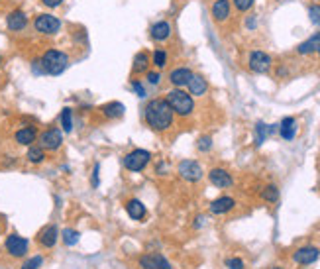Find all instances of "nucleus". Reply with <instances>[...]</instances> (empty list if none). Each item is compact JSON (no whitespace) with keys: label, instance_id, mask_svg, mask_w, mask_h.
<instances>
[{"label":"nucleus","instance_id":"nucleus-1","mask_svg":"<svg viewBox=\"0 0 320 269\" xmlns=\"http://www.w3.org/2000/svg\"><path fill=\"white\" fill-rule=\"evenodd\" d=\"M175 112L165 98H151L144 108V122L153 132H165L173 126Z\"/></svg>","mask_w":320,"mask_h":269},{"label":"nucleus","instance_id":"nucleus-2","mask_svg":"<svg viewBox=\"0 0 320 269\" xmlns=\"http://www.w3.org/2000/svg\"><path fill=\"white\" fill-rule=\"evenodd\" d=\"M40 61L44 65L45 75L51 77H57L61 73H65L67 67H69V63H71L69 55L65 51H61V49H47L44 55L40 57Z\"/></svg>","mask_w":320,"mask_h":269},{"label":"nucleus","instance_id":"nucleus-3","mask_svg":"<svg viewBox=\"0 0 320 269\" xmlns=\"http://www.w3.org/2000/svg\"><path fill=\"white\" fill-rule=\"evenodd\" d=\"M165 100L173 108L175 114H177V116H183V118L190 116L193 110H195V98L189 94V90H185V89H171L167 92Z\"/></svg>","mask_w":320,"mask_h":269},{"label":"nucleus","instance_id":"nucleus-4","mask_svg":"<svg viewBox=\"0 0 320 269\" xmlns=\"http://www.w3.org/2000/svg\"><path fill=\"white\" fill-rule=\"evenodd\" d=\"M149 161H151V153L147 150H132L130 153L124 155L122 165L132 173H140L149 165Z\"/></svg>","mask_w":320,"mask_h":269},{"label":"nucleus","instance_id":"nucleus-5","mask_svg":"<svg viewBox=\"0 0 320 269\" xmlns=\"http://www.w3.org/2000/svg\"><path fill=\"white\" fill-rule=\"evenodd\" d=\"M34 30L42 36H55L61 30V20L53 14H38L34 18Z\"/></svg>","mask_w":320,"mask_h":269},{"label":"nucleus","instance_id":"nucleus-6","mask_svg":"<svg viewBox=\"0 0 320 269\" xmlns=\"http://www.w3.org/2000/svg\"><path fill=\"white\" fill-rule=\"evenodd\" d=\"M271 65H273L271 55L262 51V49H255V51H251V53L247 55V67H249L251 73L263 75V73H267V71L271 69Z\"/></svg>","mask_w":320,"mask_h":269},{"label":"nucleus","instance_id":"nucleus-7","mask_svg":"<svg viewBox=\"0 0 320 269\" xmlns=\"http://www.w3.org/2000/svg\"><path fill=\"white\" fill-rule=\"evenodd\" d=\"M177 173H179V177L185 181H189V183H197V181L203 179V167L199 161H195V159H183L181 163L177 165Z\"/></svg>","mask_w":320,"mask_h":269},{"label":"nucleus","instance_id":"nucleus-8","mask_svg":"<svg viewBox=\"0 0 320 269\" xmlns=\"http://www.w3.org/2000/svg\"><path fill=\"white\" fill-rule=\"evenodd\" d=\"M38 142L45 151H57L63 146V132L59 128H47L38 136Z\"/></svg>","mask_w":320,"mask_h":269},{"label":"nucleus","instance_id":"nucleus-9","mask_svg":"<svg viewBox=\"0 0 320 269\" xmlns=\"http://www.w3.org/2000/svg\"><path fill=\"white\" fill-rule=\"evenodd\" d=\"M28 240L22 238V236H18V234H10L6 242H4V248H6V252L12 255V257H24V255L28 254Z\"/></svg>","mask_w":320,"mask_h":269},{"label":"nucleus","instance_id":"nucleus-10","mask_svg":"<svg viewBox=\"0 0 320 269\" xmlns=\"http://www.w3.org/2000/svg\"><path fill=\"white\" fill-rule=\"evenodd\" d=\"M320 257V250L316 246H303L293 254V261L299 265H310Z\"/></svg>","mask_w":320,"mask_h":269},{"label":"nucleus","instance_id":"nucleus-11","mask_svg":"<svg viewBox=\"0 0 320 269\" xmlns=\"http://www.w3.org/2000/svg\"><path fill=\"white\" fill-rule=\"evenodd\" d=\"M138 263L142 269H173L167 257L161 254H144Z\"/></svg>","mask_w":320,"mask_h":269},{"label":"nucleus","instance_id":"nucleus-12","mask_svg":"<svg viewBox=\"0 0 320 269\" xmlns=\"http://www.w3.org/2000/svg\"><path fill=\"white\" fill-rule=\"evenodd\" d=\"M208 181H210L216 189H230L234 185L232 175H230L226 169H222V167L210 169V171H208Z\"/></svg>","mask_w":320,"mask_h":269},{"label":"nucleus","instance_id":"nucleus-13","mask_svg":"<svg viewBox=\"0 0 320 269\" xmlns=\"http://www.w3.org/2000/svg\"><path fill=\"white\" fill-rule=\"evenodd\" d=\"M26 26H28V14H26L24 10L14 8V10L8 12V16H6V28H8V30L22 31V30H26Z\"/></svg>","mask_w":320,"mask_h":269},{"label":"nucleus","instance_id":"nucleus-14","mask_svg":"<svg viewBox=\"0 0 320 269\" xmlns=\"http://www.w3.org/2000/svg\"><path fill=\"white\" fill-rule=\"evenodd\" d=\"M59 240V228L55 224H47L45 228H42V232L38 234V242L42 248H53Z\"/></svg>","mask_w":320,"mask_h":269},{"label":"nucleus","instance_id":"nucleus-15","mask_svg":"<svg viewBox=\"0 0 320 269\" xmlns=\"http://www.w3.org/2000/svg\"><path fill=\"white\" fill-rule=\"evenodd\" d=\"M171 24L167 22V20H159V22H155V24H151V28H149V36H151V40L153 42H167L169 38H171Z\"/></svg>","mask_w":320,"mask_h":269},{"label":"nucleus","instance_id":"nucleus-16","mask_svg":"<svg viewBox=\"0 0 320 269\" xmlns=\"http://www.w3.org/2000/svg\"><path fill=\"white\" fill-rule=\"evenodd\" d=\"M190 77H193V71L189 67H177V69H173L169 73V83L173 85L175 89H183V87L189 85Z\"/></svg>","mask_w":320,"mask_h":269},{"label":"nucleus","instance_id":"nucleus-17","mask_svg":"<svg viewBox=\"0 0 320 269\" xmlns=\"http://www.w3.org/2000/svg\"><path fill=\"white\" fill-rule=\"evenodd\" d=\"M126 212H128V216H130L132 220H138V222H142L147 216L146 205H144L140 198H130V200L126 203Z\"/></svg>","mask_w":320,"mask_h":269},{"label":"nucleus","instance_id":"nucleus-18","mask_svg":"<svg viewBox=\"0 0 320 269\" xmlns=\"http://www.w3.org/2000/svg\"><path fill=\"white\" fill-rule=\"evenodd\" d=\"M210 14L214 18V22H218V24L226 22L230 18V0H214Z\"/></svg>","mask_w":320,"mask_h":269},{"label":"nucleus","instance_id":"nucleus-19","mask_svg":"<svg viewBox=\"0 0 320 269\" xmlns=\"http://www.w3.org/2000/svg\"><path fill=\"white\" fill-rule=\"evenodd\" d=\"M234 207H236V200H234L232 196H218V198H214V200L210 203L208 210H210L212 214H226V212H230Z\"/></svg>","mask_w":320,"mask_h":269},{"label":"nucleus","instance_id":"nucleus-20","mask_svg":"<svg viewBox=\"0 0 320 269\" xmlns=\"http://www.w3.org/2000/svg\"><path fill=\"white\" fill-rule=\"evenodd\" d=\"M14 140L16 144H20V146H34V142L38 140V130L34 128V126H26V128H20L18 132L14 134Z\"/></svg>","mask_w":320,"mask_h":269},{"label":"nucleus","instance_id":"nucleus-21","mask_svg":"<svg viewBox=\"0 0 320 269\" xmlns=\"http://www.w3.org/2000/svg\"><path fill=\"white\" fill-rule=\"evenodd\" d=\"M187 89H189L190 96H204L206 90H208V83H206V79H204L203 75H195V73H193Z\"/></svg>","mask_w":320,"mask_h":269},{"label":"nucleus","instance_id":"nucleus-22","mask_svg":"<svg viewBox=\"0 0 320 269\" xmlns=\"http://www.w3.org/2000/svg\"><path fill=\"white\" fill-rule=\"evenodd\" d=\"M279 134H281L283 140L291 142L293 138L297 136V120L293 118V116H287V118L281 120V124H279Z\"/></svg>","mask_w":320,"mask_h":269},{"label":"nucleus","instance_id":"nucleus-23","mask_svg":"<svg viewBox=\"0 0 320 269\" xmlns=\"http://www.w3.org/2000/svg\"><path fill=\"white\" fill-rule=\"evenodd\" d=\"M149 67H151V55L147 53V51H140V53H136V57H134V73L136 75H140V73H147L149 71Z\"/></svg>","mask_w":320,"mask_h":269},{"label":"nucleus","instance_id":"nucleus-24","mask_svg":"<svg viewBox=\"0 0 320 269\" xmlns=\"http://www.w3.org/2000/svg\"><path fill=\"white\" fill-rule=\"evenodd\" d=\"M101 112L104 114V118L116 120L124 116V105L118 103V100H112V103H106V105L101 106Z\"/></svg>","mask_w":320,"mask_h":269},{"label":"nucleus","instance_id":"nucleus-25","mask_svg":"<svg viewBox=\"0 0 320 269\" xmlns=\"http://www.w3.org/2000/svg\"><path fill=\"white\" fill-rule=\"evenodd\" d=\"M318 45H320V31L318 33H314V36H310V38L305 40L303 44H299L297 53H299V55H310V53L318 51Z\"/></svg>","mask_w":320,"mask_h":269},{"label":"nucleus","instance_id":"nucleus-26","mask_svg":"<svg viewBox=\"0 0 320 269\" xmlns=\"http://www.w3.org/2000/svg\"><path fill=\"white\" fill-rule=\"evenodd\" d=\"M26 157H28L29 163L34 165H40L45 161V150L38 144V146H29L28 153H26Z\"/></svg>","mask_w":320,"mask_h":269},{"label":"nucleus","instance_id":"nucleus-27","mask_svg":"<svg viewBox=\"0 0 320 269\" xmlns=\"http://www.w3.org/2000/svg\"><path fill=\"white\" fill-rule=\"evenodd\" d=\"M61 240H63V244L67 246V248H73L79 244V240H81V234H79V230H73V228H65L63 232H61Z\"/></svg>","mask_w":320,"mask_h":269},{"label":"nucleus","instance_id":"nucleus-28","mask_svg":"<svg viewBox=\"0 0 320 269\" xmlns=\"http://www.w3.org/2000/svg\"><path fill=\"white\" fill-rule=\"evenodd\" d=\"M59 120H61V128H63L65 134L73 132V110H71V108H63Z\"/></svg>","mask_w":320,"mask_h":269},{"label":"nucleus","instance_id":"nucleus-29","mask_svg":"<svg viewBox=\"0 0 320 269\" xmlns=\"http://www.w3.org/2000/svg\"><path fill=\"white\" fill-rule=\"evenodd\" d=\"M253 132H255V148H262L263 142H265V140H267V136H269V130H267V124L260 120V122L255 124V130H253Z\"/></svg>","mask_w":320,"mask_h":269},{"label":"nucleus","instance_id":"nucleus-30","mask_svg":"<svg viewBox=\"0 0 320 269\" xmlns=\"http://www.w3.org/2000/svg\"><path fill=\"white\" fill-rule=\"evenodd\" d=\"M167 59H169V55H167L165 49H155L153 55H151V63H153L157 69H163V67L167 65Z\"/></svg>","mask_w":320,"mask_h":269},{"label":"nucleus","instance_id":"nucleus-31","mask_svg":"<svg viewBox=\"0 0 320 269\" xmlns=\"http://www.w3.org/2000/svg\"><path fill=\"white\" fill-rule=\"evenodd\" d=\"M262 198L267 200V203H277L279 200V189H277V185H267L262 191Z\"/></svg>","mask_w":320,"mask_h":269},{"label":"nucleus","instance_id":"nucleus-32","mask_svg":"<svg viewBox=\"0 0 320 269\" xmlns=\"http://www.w3.org/2000/svg\"><path fill=\"white\" fill-rule=\"evenodd\" d=\"M44 265V255H34L22 263V269H40Z\"/></svg>","mask_w":320,"mask_h":269},{"label":"nucleus","instance_id":"nucleus-33","mask_svg":"<svg viewBox=\"0 0 320 269\" xmlns=\"http://www.w3.org/2000/svg\"><path fill=\"white\" fill-rule=\"evenodd\" d=\"M308 18H310V22L314 26L320 28V4H310L308 6Z\"/></svg>","mask_w":320,"mask_h":269},{"label":"nucleus","instance_id":"nucleus-34","mask_svg":"<svg viewBox=\"0 0 320 269\" xmlns=\"http://www.w3.org/2000/svg\"><path fill=\"white\" fill-rule=\"evenodd\" d=\"M210 148H212V138L210 136H201L199 140H197V150L199 151H210Z\"/></svg>","mask_w":320,"mask_h":269},{"label":"nucleus","instance_id":"nucleus-35","mask_svg":"<svg viewBox=\"0 0 320 269\" xmlns=\"http://www.w3.org/2000/svg\"><path fill=\"white\" fill-rule=\"evenodd\" d=\"M232 4L236 6L238 12H247V10H251V6L255 4V0H232Z\"/></svg>","mask_w":320,"mask_h":269},{"label":"nucleus","instance_id":"nucleus-36","mask_svg":"<svg viewBox=\"0 0 320 269\" xmlns=\"http://www.w3.org/2000/svg\"><path fill=\"white\" fill-rule=\"evenodd\" d=\"M146 81L149 87H157V85L161 83V73L159 71H151V69H149V71L146 73Z\"/></svg>","mask_w":320,"mask_h":269},{"label":"nucleus","instance_id":"nucleus-37","mask_svg":"<svg viewBox=\"0 0 320 269\" xmlns=\"http://www.w3.org/2000/svg\"><path fill=\"white\" fill-rule=\"evenodd\" d=\"M132 90H134V92H136L140 98H146V96H147L146 87H144V85H142L138 79H134V81H132Z\"/></svg>","mask_w":320,"mask_h":269},{"label":"nucleus","instance_id":"nucleus-38","mask_svg":"<svg viewBox=\"0 0 320 269\" xmlns=\"http://www.w3.org/2000/svg\"><path fill=\"white\" fill-rule=\"evenodd\" d=\"M90 185H92V189H99V185H101V163H94V167H92Z\"/></svg>","mask_w":320,"mask_h":269},{"label":"nucleus","instance_id":"nucleus-39","mask_svg":"<svg viewBox=\"0 0 320 269\" xmlns=\"http://www.w3.org/2000/svg\"><path fill=\"white\" fill-rule=\"evenodd\" d=\"M226 267L228 269H244V261L240 257H228L226 259Z\"/></svg>","mask_w":320,"mask_h":269},{"label":"nucleus","instance_id":"nucleus-40","mask_svg":"<svg viewBox=\"0 0 320 269\" xmlns=\"http://www.w3.org/2000/svg\"><path fill=\"white\" fill-rule=\"evenodd\" d=\"M31 73H34V75H38V77L45 75L44 65H42V61H40V59H34V61H31Z\"/></svg>","mask_w":320,"mask_h":269},{"label":"nucleus","instance_id":"nucleus-41","mask_svg":"<svg viewBox=\"0 0 320 269\" xmlns=\"http://www.w3.org/2000/svg\"><path fill=\"white\" fill-rule=\"evenodd\" d=\"M42 4L47 6V8H59L63 4V0H42Z\"/></svg>","mask_w":320,"mask_h":269},{"label":"nucleus","instance_id":"nucleus-42","mask_svg":"<svg viewBox=\"0 0 320 269\" xmlns=\"http://www.w3.org/2000/svg\"><path fill=\"white\" fill-rule=\"evenodd\" d=\"M255 26H258V20H255V16H247V20H246V28H247V30H255Z\"/></svg>","mask_w":320,"mask_h":269},{"label":"nucleus","instance_id":"nucleus-43","mask_svg":"<svg viewBox=\"0 0 320 269\" xmlns=\"http://www.w3.org/2000/svg\"><path fill=\"white\" fill-rule=\"evenodd\" d=\"M155 171H157V175H165V173H167V163H165V161H159L157 167H155Z\"/></svg>","mask_w":320,"mask_h":269},{"label":"nucleus","instance_id":"nucleus-44","mask_svg":"<svg viewBox=\"0 0 320 269\" xmlns=\"http://www.w3.org/2000/svg\"><path fill=\"white\" fill-rule=\"evenodd\" d=\"M204 220H206V218H204L203 214H199V216L195 218V228H203V226H204Z\"/></svg>","mask_w":320,"mask_h":269},{"label":"nucleus","instance_id":"nucleus-45","mask_svg":"<svg viewBox=\"0 0 320 269\" xmlns=\"http://www.w3.org/2000/svg\"><path fill=\"white\" fill-rule=\"evenodd\" d=\"M0 65H2V55H0Z\"/></svg>","mask_w":320,"mask_h":269},{"label":"nucleus","instance_id":"nucleus-46","mask_svg":"<svg viewBox=\"0 0 320 269\" xmlns=\"http://www.w3.org/2000/svg\"><path fill=\"white\" fill-rule=\"evenodd\" d=\"M318 55H320V45H318Z\"/></svg>","mask_w":320,"mask_h":269},{"label":"nucleus","instance_id":"nucleus-47","mask_svg":"<svg viewBox=\"0 0 320 269\" xmlns=\"http://www.w3.org/2000/svg\"><path fill=\"white\" fill-rule=\"evenodd\" d=\"M273 269H283V267H273Z\"/></svg>","mask_w":320,"mask_h":269}]
</instances>
